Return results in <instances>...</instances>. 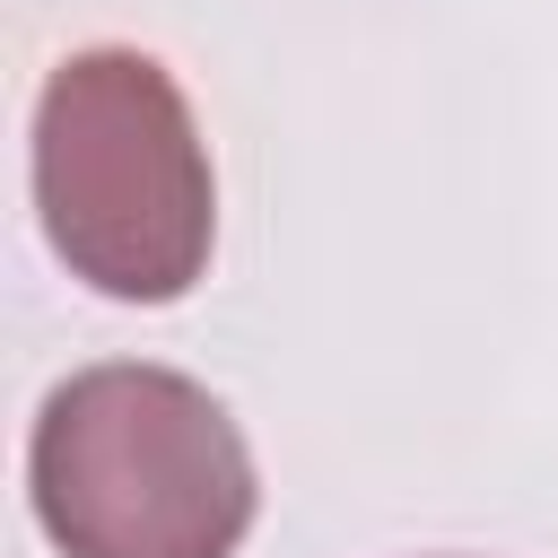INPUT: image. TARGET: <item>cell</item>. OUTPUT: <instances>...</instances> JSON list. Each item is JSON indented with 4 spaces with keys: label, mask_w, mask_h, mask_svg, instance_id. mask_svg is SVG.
<instances>
[{
    "label": "cell",
    "mask_w": 558,
    "mask_h": 558,
    "mask_svg": "<svg viewBox=\"0 0 558 558\" xmlns=\"http://www.w3.org/2000/svg\"><path fill=\"white\" fill-rule=\"evenodd\" d=\"M26 497L61 558H235L262 480L209 384L105 357L44 392Z\"/></svg>",
    "instance_id": "obj_1"
},
{
    "label": "cell",
    "mask_w": 558,
    "mask_h": 558,
    "mask_svg": "<svg viewBox=\"0 0 558 558\" xmlns=\"http://www.w3.org/2000/svg\"><path fill=\"white\" fill-rule=\"evenodd\" d=\"M35 209L70 279L113 305H174L209 270L218 183L157 52H70L35 96Z\"/></svg>",
    "instance_id": "obj_2"
}]
</instances>
